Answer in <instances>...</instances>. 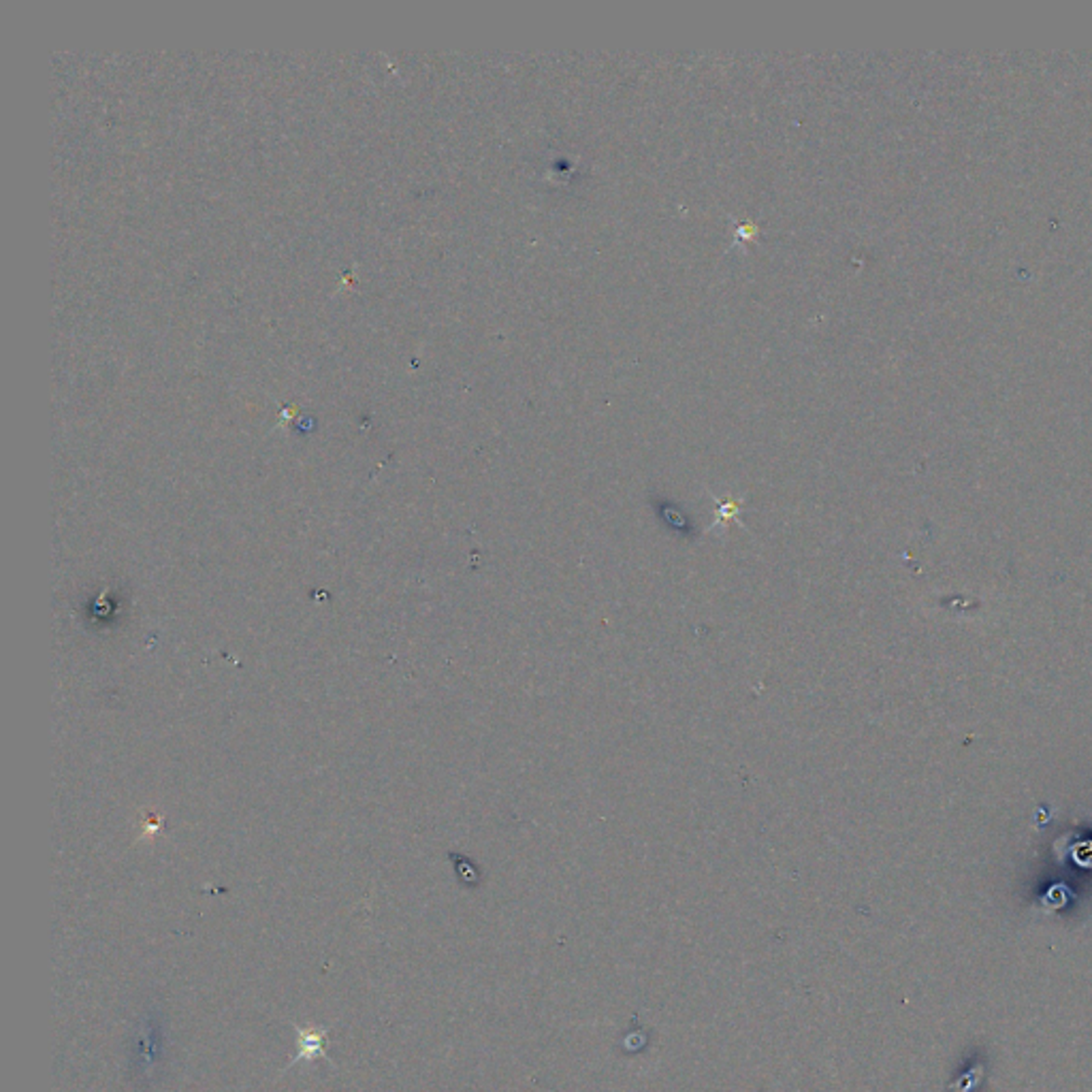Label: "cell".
<instances>
[{
  "instance_id": "6da1fadb",
  "label": "cell",
  "mask_w": 1092,
  "mask_h": 1092,
  "mask_svg": "<svg viewBox=\"0 0 1092 1092\" xmlns=\"http://www.w3.org/2000/svg\"><path fill=\"white\" fill-rule=\"evenodd\" d=\"M320 1044H323V1037H314V1035H308L305 1037V1032H301V1045H303V1052H301V1059L303 1057H312L314 1054Z\"/></svg>"
}]
</instances>
